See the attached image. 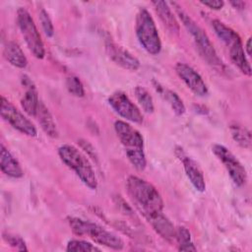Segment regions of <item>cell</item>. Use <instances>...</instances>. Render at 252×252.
<instances>
[{
  "mask_svg": "<svg viewBox=\"0 0 252 252\" xmlns=\"http://www.w3.org/2000/svg\"><path fill=\"white\" fill-rule=\"evenodd\" d=\"M129 196L145 218L161 213L163 200L158 189L150 182L136 175H130L126 181Z\"/></svg>",
  "mask_w": 252,
  "mask_h": 252,
  "instance_id": "6da1fadb",
  "label": "cell"
},
{
  "mask_svg": "<svg viewBox=\"0 0 252 252\" xmlns=\"http://www.w3.org/2000/svg\"><path fill=\"white\" fill-rule=\"evenodd\" d=\"M169 4L173 6L181 23L183 24L185 29L188 31V32L194 38V41H195L196 45L198 46L200 53L205 58V60L212 67H214L218 70L223 71L224 65H223L221 59L218 56V53H217L213 43L211 42L209 36L204 32V30L198 24H196V22H194V20L176 2H170Z\"/></svg>",
  "mask_w": 252,
  "mask_h": 252,
  "instance_id": "7a4b0ae2",
  "label": "cell"
},
{
  "mask_svg": "<svg viewBox=\"0 0 252 252\" xmlns=\"http://www.w3.org/2000/svg\"><path fill=\"white\" fill-rule=\"evenodd\" d=\"M114 130L131 164L137 170H144L147 166V159L144 153V139L141 133L123 120L115 121Z\"/></svg>",
  "mask_w": 252,
  "mask_h": 252,
  "instance_id": "3957f363",
  "label": "cell"
},
{
  "mask_svg": "<svg viewBox=\"0 0 252 252\" xmlns=\"http://www.w3.org/2000/svg\"><path fill=\"white\" fill-rule=\"evenodd\" d=\"M67 220L73 233L78 236H88L95 243L114 250L124 248V242L121 237L95 222L75 217H69Z\"/></svg>",
  "mask_w": 252,
  "mask_h": 252,
  "instance_id": "277c9868",
  "label": "cell"
},
{
  "mask_svg": "<svg viewBox=\"0 0 252 252\" xmlns=\"http://www.w3.org/2000/svg\"><path fill=\"white\" fill-rule=\"evenodd\" d=\"M60 159L81 179V181L90 189L97 188V179L92 164L82 152L73 145L64 144L57 150Z\"/></svg>",
  "mask_w": 252,
  "mask_h": 252,
  "instance_id": "5b68a950",
  "label": "cell"
},
{
  "mask_svg": "<svg viewBox=\"0 0 252 252\" xmlns=\"http://www.w3.org/2000/svg\"><path fill=\"white\" fill-rule=\"evenodd\" d=\"M212 27L218 37L225 44L228 49L229 57L232 63L246 76H251V66L245 55L240 36L231 28L220 20H213Z\"/></svg>",
  "mask_w": 252,
  "mask_h": 252,
  "instance_id": "8992f818",
  "label": "cell"
},
{
  "mask_svg": "<svg viewBox=\"0 0 252 252\" xmlns=\"http://www.w3.org/2000/svg\"><path fill=\"white\" fill-rule=\"evenodd\" d=\"M135 31L140 44L148 53L157 55L160 52V36L152 15L146 8H141L136 16Z\"/></svg>",
  "mask_w": 252,
  "mask_h": 252,
  "instance_id": "52a82bcc",
  "label": "cell"
},
{
  "mask_svg": "<svg viewBox=\"0 0 252 252\" xmlns=\"http://www.w3.org/2000/svg\"><path fill=\"white\" fill-rule=\"evenodd\" d=\"M17 23L30 51L35 58L43 59L45 56L43 41L33 19L26 8L20 7L17 10Z\"/></svg>",
  "mask_w": 252,
  "mask_h": 252,
  "instance_id": "ba28073f",
  "label": "cell"
},
{
  "mask_svg": "<svg viewBox=\"0 0 252 252\" xmlns=\"http://www.w3.org/2000/svg\"><path fill=\"white\" fill-rule=\"evenodd\" d=\"M212 151L221 161L233 183L238 187L243 186L247 181V173L244 166L236 157L226 147L220 144H215L212 147Z\"/></svg>",
  "mask_w": 252,
  "mask_h": 252,
  "instance_id": "9c48e42d",
  "label": "cell"
},
{
  "mask_svg": "<svg viewBox=\"0 0 252 252\" xmlns=\"http://www.w3.org/2000/svg\"><path fill=\"white\" fill-rule=\"evenodd\" d=\"M1 116L14 129L30 137H35L37 130L33 123L27 118L12 102L4 95L1 96Z\"/></svg>",
  "mask_w": 252,
  "mask_h": 252,
  "instance_id": "30bf717a",
  "label": "cell"
},
{
  "mask_svg": "<svg viewBox=\"0 0 252 252\" xmlns=\"http://www.w3.org/2000/svg\"><path fill=\"white\" fill-rule=\"evenodd\" d=\"M107 101L111 108L127 121L138 124L143 122L144 117L141 110L125 93L116 91L109 95Z\"/></svg>",
  "mask_w": 252,
  "mask_h": 252,
  "instance_id": "8fae6325",
  "label": "cell"
},
{
  "mask_svg": "<svg viewBox=\"0 0 252 252\" xmlns=\"http://www.w3.org/2000/svg\"><path fill=\"white\" fill-rule=\"evenodd\" d=\"M175 72L184 84L198 96H206L209 93L208 87L200 74L191 66L178 62L175 65Z\"/></svg>",
  "mask_w": 252,
  "mask_h": 252,
  "instance_id": "7c38bea8",
  "label": "cell"
},
{
  "mask_svg": "<svg viewBox=\"0 0 252 252\" xmlns=\"http://www.w3.org/2000/svg\"><path fill=\"white\" fill-rule=\"evenodd\" d=\"M105 50L109 58L120 67L130 71H137L140 68V61L137 57L109 38L105 39Z\"/></svg>",
  "mask_w": 252,
  "mask_h": 252,
  "instance_id": "4fadbf2b",
  "label": "cell"
},
{
  "mask_svg": "<svg viewBox=\"0 0 252 252\" xmlns=\"http://www.w3.org/2000/svg\"><path fill=\"white\" fill-rule=\"evenodd\" d=\"M175 154L183 164L184 171L193 187L199 192H205L206 181L203 172L198 163L189 156H187L181 148L175 150Z\"/></svg>",
  "mask_w": 252,
  "mask_h": 252,
  "instance_id": "5bb4252c",
  "label": "cell"
},
{
  "mask_svg": "<svg viewBox=\"0 0 252 252\" xmlns=\"http://www.w3.org/2000/svg\"><path fill=\"white\" fill-rule=\"evenodd\" d=\"M22 82L27 90L21 98V106L27 114L30 116H35L40 102L38 99L37 91L28 76L24 75Z\"/></svg>",
  "mask_w": 252,
  "mask_h": 252,
  "instance_id": "9a60e30c",
  "label": "cell"
},
{
  "mask_svg": "<svg viewBox=\"0 0 252 252\" xmlns=\"http://www.w3.org/2000/svg\"><path fill=\"white\" fill-rule=\"evenodd\" d=\"M0 167L2 172L9 177L21 178L24 175L20 162L3 144L0 146Z\"/></svg>",
  "mask_w": 252,
  "mask_h": 252,
  "instance_id": "2e32d148",
  "label": "cell"
},
{
  "mask_svg": "<svg viewBox=\"0 0 252 252\" xmlns=\"http://www.w3.org/2000/svg\"><path fill=\"white\" fill-rule=\"evenodd\" d=\"M146 220L151 223L154 230L162 238L169 241L175 239L176 228L174 227L172 222L163 215L162 212L150 216L146 218Z\"/></svg>",
  "mask_w": 252,
  "mask_h": 252,
  "instance_id": "e0dca14e",
  "label": "cell"
},
{
  "mask_svg": "<svg viewBox=\"0 0 252 252\" xmlns=\"http://www.w3.org/2000/svg\"><path fill=\"white\" fill-rule=\"evenodd\" d=\"M152 4L166 29L172 33H178L179 25L171 11V8L169 7V4L165 1H153Z\"/></svg>",
  "mask_w": 252,
  "mask_h": 252,
  "instance_id": "ac0fdd59",
  "label": "cell"
},
{
  "mask_svg": "<svg viewBox=\"0 0 252 252\" xmlns=\"http://www.w3.org/2000/svg\"><path fill=\"white\" fill-rule=\"evenodd\" d=\"M3 55L5 59L13 66L24 69L28 65V59L22 48L14 41L8 40L3 47Z\"/></svg>",
  "mask_w": 252,
  "mask_h": 252,
  "instance_id": "d6986e66",
  "label": "cell"
},
{
  "mask_svg": "<svg viewBox=\"0 0 252 252\" xmlns=\"http://www.w3.org/2000/svg\"><path fill=\"white\" fill-rule=\"evenodd\" d=\"M35 116L37 117V120L41 129L47 136H49L50 138L58 137V129L53 119V116L48 110V108L41 101L39 102Z\"/></svg>",
  "mask_w": 252,
  "mask_h": 252,
  "instance_id": "ffe728a7",
  "label": "cell"
},
{
  "mask_svg": "<svg viewBox=\"0 0 252 252\" xmlns=\"http://www.w3.org/2000/svg\"><path fill=\"white\" fill-rule=\"evenodd\" d=\"M153 83H154L155 89H156V90L164 97V99L168 102V104H169L170 107L172 108L173 112H174L176 115H178V116L183 115L186 109H185V105H184L182 99L179 97V95H178L175 92H173V91H171V90H168V89H166V88L160 86L159 83H158V82H156V81H154Z\"/></svg>",
  "mask_w": 252,
  "mask_h": 252,
  "instance_id": "44dd1931",
  "label": "cell"
},
{
  "mask_svg": "<svg viewBox=\"0 0 252 252\" xmlns=\"http://www.w3.org/2000/svg\"><path fill=\"white\" fill-rule=\"evenodd\" d=\"M229 132L232 139L240 147L244 149H251V132L238 123H231L229 125Z\"/></svg>",
  "mask_w": 252,
  "mask_h": 252,
  "instance_id": "7402d4cb",
  "label": "cell"
},
{
  "mask_svg": "<svg viewBox=\"0 0 252 252\" xmlns=\"http://www.w3.org/2000/svg\"><path fill=\"white\" fill-rule=\"evenodd\" d=\"M175 239L178 243L179 251H196L197 248L194 245L189 229L185 226L176 227Z\"/></svg>",
  "mask_w": 252,
  "mask_h": 252,
  "instance_id": "603a6c76",
  "label": "cell"
},
{
  "mask_svg": "<svg viewBox=\"0 0 252 252\" xmlns=\"http://www.w3.org/2000/svg\"><path fill=\"white\" fill-rule=\"evenodd\" d=\"M135 95L138 100V102L141 104L143 110L147 113H153L155 110V105H154V100L149 93V91L141 86H137L135 88Z\"/></svg>",
  "mask_w": 252,
  "mask_h": 252,
  "instance_id": "cb8c5ba5",
  "label": "cell"
},
{
  "mask_svg": "<svg viewBox=\"0 0 252 252\" xmlns=\"http://www.w3.org/2000/svg\"><path fill=\"white\" fill-rule=\"evenodd\" d=\"M66 251H69V252H94V251H100V249L89 241L82 240V239H71L67 243Z\"/></svg>",
  "mask_w": 252,
  "mask_h": 252,
  "instance_id": "d4e9b609",
  "label": "cell"
},
{
  "mask_svg": "<svg viewBox=\"0 0 252 252\" xmlns=\"http://www.w3.org/2000/svg\"><path fill=\"white\" fill-rule=\"evenodd\" d=\"M66 88L68 92L76 96V97H83L85 96V88L81 80L76 76H70L66 79Z\"/></svg>",
  "mask_w": 252,
  "mask_h": 252,
  "instance_id": "484cf974",
  "label": "cell"
},
{
  "mask_svg": "<svg viewBox=\"0 0 252 252\" xmlns=\"http://www.w3.org/2000/svg\"><path fill=\"white\" fill-rule=\"evenodd\" d=\"M39 22H40V25H41L44 34L49 38L52 37L54 34L53 24H52V21L48 15V13L44 9H41L39 11Z\"/></svg>",
  "mask_w": 252,
  "mask_h": 252,
  "instance_id": "4316f807",
  "label": "cell"
},
{
  "mask_svg": "<svg viewBox=\"0 0 252 252\" xmlns=\"http://www.w3.org/2000/svg\"><path fill=\"white\" fill-rule=\"evenodd\" d=\"M3 238L4 240L13 248H16L19 251H27L28 247L25 242V240L16 234L12 233H3Z\"/></svg>",
  "mask_w": 252,
  "mask_h": 252,
  "instance_id": "83f0119b",
  "label": "cell"
},
{
  "mask_svg": "<svg viewBox=\"0 0 252 252\" xmlns=\"http://www.w3.org/2000/svg\"><path fill=\"white\" fill-rule=\"evenodd\" d=\"M202 5L213 9V10H220L224 6V2L221 0H209V1H201Z\"/></svg>",
  "mask_w": 252,
  "mask_h": 252,
  "instance_id": "f1b7e54d",
  "label": "cell"
},
{
  "mask_svg": "<svg viewBox=\"0 0 252 252\" xmlns=\"http://www.w3.org/2000/svg\"><path fill=\"white\" fill-rule=\"evenodd\" d=\"M230 4L235 8V9H239V10H243L246 6V3L243 1H231Z\"/></svg>",
  "mask_w": 252,
  "mask_h": 252,
  "instance_id": "f546056e",
  "label": "cell"
},
{
  "mask_svg": "<svg viewBox=\"0 0 252 252\" xmlns=\"http://www.w3.org/2000/svg\"><path fill=\"white\" fill-rule=\"evenodd\" d=\"M251 41H252V39H251V37H249V38L247 39L246 44H245V47H244V51L247 53V55H248V56H250V55H251V49H252Z\"/></svg>",
  "mask_w": 252,
  "mask_h": 252,
  "instance_id": "4dcf8cb0",
  "label": "cell"
}]
</instances>
